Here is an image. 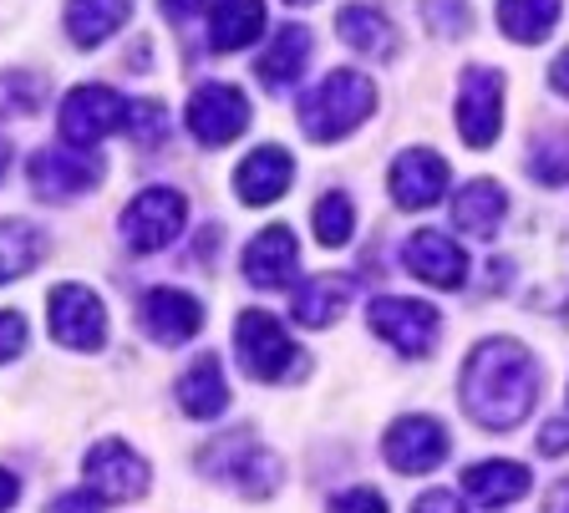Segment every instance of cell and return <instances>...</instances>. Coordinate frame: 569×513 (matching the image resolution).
<instances>
[{"label": "cell", "mask_w": 569, "mask_h": 513, "mask_svg": "<svg viewBox=\"0 0 569 513\" xmlns=\"http://www.w3.org/2000/svg\"><path fill=\"white\" fill-rule=\"evenodd\" d=\"M462 412L488 432H513L529 422L533 402H539V366L533 356L509 341V335H488L478 341L473 356L462 361L458 376Z\"/></svg>", "instance_id": "6da1fadb"}, {"label": "cell", "mask_w": 569, "mask_h": 513, "mask_svg": "<svg viewBox=\"0 0 569 513\" xmlns=\"http://www.w3.org/2000/svg\"><path fill=\"white\" fill-rule=\"evenodd\" d=\"M488 295H519L533 311L569 300V239L549 224H523L519 244L488 260Z\"/></svg>", "instance_id": "7a4b0ae2"}, {"label": "cell", "mask_w": 569, "mask_h": 513, "mask_svg": "<svg viewBox=\"0 0 569 513\" xmlns=\"http://www.w3.org/2000/svg\"><path fill=\"white\" fill-rule=\"evenodd\" d=\"M203 477H213L219 489L239 493V499H270L284 483V457L270 453L254 432H224L199 447Z\"/></svg>", "instance_id": "3957f363"}, {"label": "cell", "mask_w": 569, "mask_h": 513, "mask_svg": "<svg viewBox=\"0 0 569 513\" xmlns=\"http://www.w3.org/2000/svg\"><path fill=\"white\" fill-rule=\"evenodd\" d=\"M377 108V87L367 72H326L306 97H300V128L310 143H341L346 132H356Z\"/></svg>", "instance_id": "277c9868"}, {"label": "cell", "mask_w": 569, "mask_h": 513, "mask_svg": "<svg viewBox=\"0 0 569 513\" xmlns=\"http://www.w3.org/2000/svg\"><path fill=\"white\" fill-rule=\"evenodd\" d=\"M234 351H239V371L254 382H306L310 376V356L284 335V325L270 311H239L234 321Z\"/></svg>", "instance_id": "5b68a950"}, {"label": "cell", "mask_w": 569, "mask_h": 513, "mask_svg": "<svg viewBox=\"0 0 569 513\" xmlns=\"http://www.w3.org/2000/svg\"><path fill=\"white\" fill-rule=\"evenodd\" d=\"M82 477L102 503H138L148 493V483H153V467H148L142 453H132L122 437H102L87 447Z\"/></svg>", "instance_id": "8992f818"}, {"label": "cell", "mask_w": 569, "mask_h": 513, "mask_svg": "<svg viewBox=\"0 0 569 513\" xmlns=\"http://www.w3.org/2000/svg\"><path fill=\"white\" fill-rule=\"evenodd\" d=\"M183 219H189V199L178 189H142L122 209V244L132 254H158L183 234Z\"/></svg>", "instance_id": "52a82bcc"}, {"label": "cell", "mask_w": 569, "mask_h": 513, "mask_svg": "<svg viewBox=\"0 0 569 513\" xmlns=\"http://www.w3.org/2000/svg\"><path fill=\"white\" fill-rule=\"evenodd\" d=\"M367 321H371V331H377L391 351H402V356H427V351L438 346V335H442L438 305H427V300H407V295L371 300Z\"/></svg>", "instance_id": "ba28073f"}, {"label": "cell", "mask_w": 569, "mask_h": 513, "mask_svg": "<svg viewBox=\"0 0 569 513\" xmlns=\"http://www.w3.org/2000/svg\"><path fill=\"white\" fill-rule=\"evenodd\" d=\"M102 158L92 153V148H41V153H31V163H26V179H31L36 199L47 203H67V199H82V193H92L97 183H102Z\"/></svg>", "instance_id": "9c48e42d"}, {"label": "cell", "mask_w": 569, "mask_h": 513, "mask_svg": "<svg viewBox=\"0 0 569 513\" xmlns=\"http://www.w3.org/2000/svg\"><path fill=\"white\" fill-rule=\"evenodd\" d=\"M122 118H128V102H122L112 87L87 82L61 97L57 132H61V143H71V148H97L107 132L122 128Z\"/></svg>", "instance_id": "30bf717a"}, {"label": "cell", "mask_w": 569, "mask_h": 513, "mask_svg": "<svg viewBox=\"0 0 569 513\" xmlns=\"http://www.w3.org/2000/svg\"><path fill=\"white\" fill-rule=\"evenodd\" d=\"M503 132V77L493 67H468L458 82V138L468 148H493Z\"/></svg>", "instance_id": "8fae6325"}, {"label": "cell", "mask_w": 569, "mask_h": 513, "mask_svg": "<svg viewBox=\"0 0 569 513\" xmlns=\"http://www.w3.org/2000/svg\"><path fill=\"white\" fill-rule=\"evenodd\" d=\"M452 453V437L438 418L412 412V418H397L381 437V457H387L397 473H432L442 467V457Z\"/></svg>", "instance_id": "7c38bea8"}, {"label": "cell", "mask_w": 569, "mask_h": 513, "mask_svg": "<svg viewBox=\"0 0 569 513\" xmlns=\"http://www.w3.org/2000/svg\"><path fill=\"white\" fill-rule=\"evenodd\" d=\"M189 132L203 148H229L239 132L249 128V97L229 82H203L199 92L189 97Z\"/></svg>", "instance_id": "4fadbf2b"}, {"label": "cell", "mask_w": 569, "mask_h": 513, "mask_svg": "<svg viewBox=\"0 0 569 513\" xmlns=\"http://www.w3.org/2000/svg\"><path fill=\"white\" fill-rule=\"evenodd\" d=\"M47 315H51V335H57L67 351H102L107 346V311L87 285H57L47 300Z\"/></svg>", "instance_id": "5bb4252c"}, {"label": "cell", "mask_w": 569, "mask_h": 513, "mask_svg": "<svg viewBox=\"0 0 569 513\" xmlns=\"http://www.w3.org/2000/svg\"><path fill=\"white\" fill-rule=\"evenodd\" d=\"M138 321H142V331L153 335L158 346H183V341H193V335L203 331V305L189 295V290L158 285V290L142 295Z\"/></svg>", "instance_id": "9a60e30c"}, {"label": "cell", "mask_w": 569, "mask_h": 513, "mask_svg": "<svg viewBox=\"0 0 569 513\" xmlns=\"http://www.w3.org/2000/svg\"><path fill=\"white\" fill-rule=\"evenodd\" d=\"M387 189H391V199L402 203V209L422 214V209H432V203L448 193V163H442L432 148H407V153L391 163Z\"/></svg>", "instance_id": "2e32d148"}, {"label": "cell", "mask_w": 569, "mask_h": 513, "mask_svg": "<svg viewBox=\"0 0 569 513\" xmlns=\"http://www.w3.org/2000/svg\"><path fill=\"white\" fill-rule=\"evenodd\" d=\"M402 260L417 280H427V285H438V290H462V280H468V254L442 229H417L407 239Z\"/></svg>", "instance_id": "e0dca14e"}, {"label": "cell", "mask_w": 569, "mask_h": 513, "mask_svg": "<svg viewBox=\"0 0 569 513\" xmlns=\"http://www.w3.org/2000/svg\"><path fill=\"white\" fill-rule=\"evenodd\" d=\"M296 260H300L296 234L284 224H270L244 244V280L260 290H280L284 280L296 275Z\"/></svg>", "instance_id": "ac0fdd59"}, {"label": "cell", "mask_w": 569, "mask_h": 513, "mask_svg": "<svg viewBox=\"0 0 569 513\" xmlns=\"http://www.w3.org/2000/svg\"><path fill=\"white\" fill-rule=\"evenodd\" d=\"M290 179H296V158L284 153V148H274V143L254 148V153L234 168V189H239V199H244L249 209L274 203L284 189H290Z\"/></svg>", "instance_id": "d6986e66"}, {"label": "cell", "mask_w": 569, "mask_h": 513, "mask_svg": "<svg viewBox=\"0 0 569 513\" xmlns=\"http://www.w3.org/2000/svg\"><path fill=\"white\" fill-rule=\"evenodd\" d=\"M178 396V412L193 422H213V418H224L229 412V386H224V366L213 356H199L183 376H178L173 386Z\"/></svg>", "instance_id": "ffe728a7"}, {"label": "cell", "mask_w": 569, "mask_h": 513, "mask_svg": "<svg viewBox=\"0 0 569 513\" xmlns=\"http://www.w3.org/2000/svg\"><path fill=\"white\" fill-rule=\"evenodd\" d=\"M529 467L523 463H509V457H488V463H473L462 473V489L468 499H478L483 509H503V503H519L529 493Z\"/></svg>", "instance_id": "44dd1931"}, {"label": "cell", "mask_w": 569, "mask_h": 513, "mask_svg": "<svg viewBox=\"0 0 569 513\" xmlns=\"http://www.w3.org/2000/svg\"><path fill=\"white\" fill-rule=\"evenodd\" d=\"M503 214H509V193H503V183H493V179H473L458 199H452V224L473 239H493L498 224H503Z\"/></svg>", "instance_id": "7402d4cb"}, {"label": "cell", "mask_w": 569, "mask_h": 513, "mask_svg": "<svg viewBox=\"0 0 569 513\" xmlns=\"http://www.w3.org/2000/svg\"><path fill=\"white\" fill-rule=\"evenodd\" d=\"M336 31H341L346 47L361 51L367 61L397 57V31H391L387 11H377V6H346V11L336 16Z\"/></svg>", "instance_id": "603a6c76"}, {"label": "cell", "mask_w": 569, "mask_h": 513, "mask_svg": "<svg viewBox=\"0 0 569 513\" xmlns=\"http://www.w3.org/2000/svg\"><path fill=\"white\" fill-rule=\"evenodd\" d=\"M351 295H356L351 275H316V280H306V285L296 290L290 315H296L300 325H310V331H320V325H331L336 315L351 305Z\"/></svg>", "instance_id": "cb8c5ba5"}, {"label": "cell", "mask_w": 569, "mask_h": 513, "mask_svg": "<svg viewBox=\"0 0 569 513\" xmlns=\"http://www.w3.org/2000/svg\"><path fill=\"white\" fill-rule=\"evenodd\" d=\"M264 31V0H219L209 11V47L213 51H244Z\"/></svg>", "instance_id": "d4e9b609"}, {"label": "cell", "mask_w": 569, "mask_h": 513, "mask_svg": "<svg viewBox=\"0 0 569 513\" xmlns=\"http://www.w3.org/2000/svg\"><path fill=\"white\" fill-rule=\"evenodd\" d=\"M132 16V0H67V37L71 47H102L112 31Z\"/></svg>", "instance_id": "484cf974"}, {"label": "cell", "mask_w": 569, "mask_h": 513, "mask_svg": "<svg viewBox=\"0 0 569 513\" xmlns=\"http://www.w3.org/2000/svg\"><path fill=\"white\" fill-rule=\"evenodd\" d=\"M310 47H316V41H310L306 26H284L280 37L264 47L260 67H254L260 82L270 87V92H284L290 82H300V72H306V61H310Z\"/></svg>", "instance_id": "4316f807"}, {"label": "cell", "mask_w": 569, "mask_h": 513, "mask_svg": "<svg viewBox=\"0 0 569 513\" xmlns=\"http://www.w3.org/2000/svg\"><path fill=\"white\" fill-rule=\"evenodd\" d=\"M565 0H498V31L519 47H539L559 26Z\"/></svg>", "instance_id": "83f0119b"}, {"label": "cell", "mask_w": 569, "mask_h": 513, "mask_svg": "<svg viewBox=\"0 0 569 513\" xmlns=\"http://www.w3.org/2000/svg\"><path fill=\"white\" fill-rule=\"evenodd\" d=\"M41 254H47V244H41V234L26 219H0V285L31 275L41 264Z\"/></svg>", "instance_id": "f1b7e54d"}, {"label": "cell", "mask_w": 569, "mask_h": 513, "mask_svg": "<svg viewBox=\"0 0 569 513\" xmlns=\"http://www.w3.org/2000/svg\"><path fill=\"white\" fill-rule=\"evenodd\" d=\"M529 179H539L545 189H559V183H569V128L549 132V138H539V143L529 148Z\"/></svg>", "instance_id": "f546056e"}, {"label": "cell", "mask_w": 569, "mask_h": 513, "mask_svg": "<svg viewBox=\"0 0 569 513\" xmlns=\"http://www.w3.org/2000/svg\"><path fill=\"white\" fill-rule=\"evenodd\" d=\"M316 239L326 244V250H341V244H351L356 234V203L346 199V193H326V199L316 203Z\"/></svg>", "instance_id": "4dcf8cb0"}, {"label": "cell", "mask_w": 569, "mask_h": 513, "mask_svg": "<svg viewBox=\"0 0 569 513\" xmlns=\"http://www.w3.org/2000/svg\"><path fill=\"white\" fill-rule=\"evenodd\" d=\"M47 102V77L36 72H0V118H31Z\"/></svg>", "instance_id": "1f68e13d"}, {"label": "cell", "mask_w": 569, "mask_h": 513, "mask_svg": "<svg viewBox=\"0 0 569 513\" xmlns=\"http://www.w3.org/2000/svg\"><path fill=\"white\" fill-rule=\"evenodd\" d=\"M122 128L132 132V143L138 148H158V143H168V118H163V108L158 102H128V118H122Z\"/></svg>", "instance_id": "d6a6232c"}, {"label": "cell", "mask_w": 569, "mask_h": 513, "mask_svg": "<svg viewBox=\"0 0 569 513\" xmlns=\"http://www.w3.org/2000/svg\"><path fill=\"white\" fill-rule=\"evenodd\" d=\"M422 16L438 37H468V26H473L468 0H422Z\"/></svg>", "instance_id": "836d02e7"}, {"label": "cell", "mask_w": 569, "mask_h": 513, "mask_svg": "<svg viewBox=\"0 0 569 513\" xmlns=\"http://www.w3.org/2000/svg\"><path fill=\"white\" fill-rule=\"evenodd\" d=\"M26 315L21 311H0V361H16L26 351Z\"/></svg>", "instance_id": "e575fe53"}, {"label": "cell", "mask_w": 569, "mask_h": 513, "mask_svg": "<svg viewBox=\"0 0 569 513\" xmlns=\"http://www.w3.org/2000/svg\"><path fill=\"white\" fill-rule=\"evenodd\" d=\"M331 513H387V499L377 489H346L331 499Z\"/></svg>", "instance_id": "d590c367"}, {"label": "cell", "mask_w": 569, "mask_h": 513, "mask_svg": "<svg viewBox=\"0 0 569 513\" xmlns=\"http://www.w3.org/2000/svg\"><path fill=\"white\" fill-rule=\"evenodd\" d=\"M539 453H545V457H559V453H569V418H555V422H545V432H539Z\"/></svg>", "instance_id": "8d00e7d4"}, {"label": "cell", "mask_w": 569, "mask_h": 513, "mask_svg": "<svg viewBox=\"0 0 569 513\" xmlns=\"http://www.w3.org/2000/svg\"><path fill=\"white\" fill-rule=\"evenodd\" d=\"M47 513H102V499H97L92 489H87V493L77 489V493H61V499L51 503Z\"/></svg>", "instance_id": "74e56055"}, {"label": "cell", "mask_w": 569, "mask_h": 513, "mask_svg": "<svg viewBox=\"0 0 569 513\" xmlns=\"http://www.w3.org/2000/svg\"><path fill=\"white\" fill-rule=\"evenodd\" d=\"M412 513H462V503L452 499L448 489H432V493H422V499L412 503Z\"/></svg>", "instance_id": "f35d334b"}, {"label": "cell", "mask_w": 569, "mask_h": 513, "mask_svg": "<svg viewBox=\"0 0 569 513\" xmlns=\"http://www.w3.org/2000/svg\"><path fill=\"white\" fill-rule=\"evenodd\" d=\"M16 499H21V477H16L11 467H0V513L11 509Z\"/></svg>", "instance_id": "ab89813d"}, {"label": "cell", "mask_w": 569, "mask_h": 513, "mask_svg": "<svg viewBox=\"0 0 569 513\" xmlns=\"http://www.w3.org/2000/svg\"><path fill=\"white\" fill-rule=\"evenodd\" d=\"M549 87H555L559 97H569V51L555 57V67H549Z\"/></svg>", "instance_id": "60d3db41"}, {"label": "cell", "mask_w": 569, "mask_h": 513, "mask_svg": "<svg viewBox=\"0 0 569 513\" xmlns=\"http://www.w3.org/2000/svg\"><path fill=\"white\" fill-rule=\"evenodd\" d=\"M545 513H569V477H559L545 499Z\"/></svg>", "instance_id": "b9f144b4"}, {"label": "cell", "mask_w": 569, "mask_h": 513, "mask_svg": "<svg viewBox=\"0 0 569 513\" xmlns=\"http://www.w3.org/2000/svg\"><path fill=\"white\" fill-rule=\"evenodd\" d=\"M158 6H163L173 21H189L193 11H203V0H158Z\"/></svg>", "instance_id": "7bdbcfd3"}, {"label": "cell", "mask_w": 569, "mask_h": 513, "mask_svg": "<svg viewBox=\"0 0 569 513\" xmlns=\"http://www.w3.org/2000/svg\"><path fill=\"white\" fill-rule=\"evenodd\" d=\"M6 163H11V148L0 143V179H6Z\"/></svg>", "instance_id": "ee69618b"}, {"label": "cell", "mask_w": 569, "mask_h": 513, "mask_svg": "<svg viewBox=\"0 0 569 513\" xmlns=\"http://www.w3.org/2000/svg\"><path fill=\"white\" fill-rule=\"evenodd\" d=\"M290 6H310V0H290Z\"/></svg>", "instance_id": "f6af8a7d"}]
</instances>
